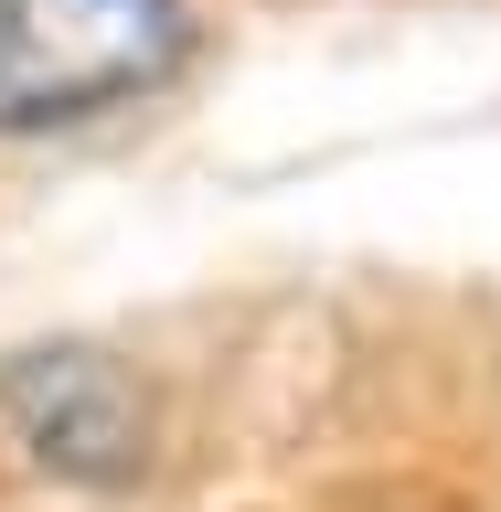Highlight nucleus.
Here are the masks:
<instances>
[{"mask_svg":"<svg viewBox=\"0 0 501 512\" xmlns=\"http://www.w3.org/2000/svg\"><path fill=\"white\" fill-rule=\"evenodd\" d=\"M192 64V0H0V139L86 128Z\"/></svg>","mask_w":501,"mask_h":512,"instance_id":"nucleus-1","label":"nucleus"},{"mask_svg":"<svg viewBox=\"0 0 501 512\" xmlns=\"http://www.w3.org/2000/svg\"><path fill=\"white\" fill-rule=\"evenodd\" d=\"M0 427L22 438L32 470L75 480V491H128L160 448V406L139 363L107 342H32L0 363Z\"/></svg>","mask_w":501,"mask_h":512,"instance_id":"nucleus-2","label":"nucleus"}]
</instances>
